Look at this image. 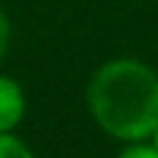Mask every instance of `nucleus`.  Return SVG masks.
<instances>
[{"instance_id": "obj_1", "label": "nucleus", "mask_w": 158, "mask_h": 158, "mask_svg": "<svg viewBox=\"0 0 158 158\" xmlns=\"http://www.w3.org/2000/svg\"><path fill=\"white\" fill-rule=\"evenodd\" d=\"M86 104L114 138L143 141L158 126V74L138 59H111L94 72Z\"/></svg>"}, {"instance_id": "obj_2", "label": "nucleus", "mask_w": 158, "mask_h": 158, "mask_svg": "<svg viewBox=\"0 0 158 158\" xmlns=\"http://www.w3.org/2000/svg\"><path fill=\"white\" fill-rule=\"evenodd\" d=\"M25 114V94L20 84L0 74V133L12 131Z\"/></svg>"}, {"instance_id": "obj_6", "label": "nucleus", "mask_w": 158, "mask_h": 158, "mask_svg": "<svg viewBox=\"0 0 158 158\" xmlns=\"http://www.w3.org/2000/svg\"><path fill=\"white\" fill-rule=\"evenodd\" d=\"M151 138H153V148H156V151H158V126H156V131H153V133H151Z\"/></svg>"}, {"instance_id": "obj_5", "label": "nucleus", "mask_w": 158, "mask_h": 158, "mask_svg": "<svg viewBox=\"0 0 158 158\" xmlns=\"http://www.w3.org/2000/svg\"><path fill=\"white\" fill-rule=\"evenodd\" d=\"M7 44H10V22H7L5 12L0 10V59L7 52Z\"/></svg>"}, {"instance_id": "obj_3", "label": "nucleus", "mask_w": 158, "mask_h": 158, "mask_svg": "<svg viewBox=\"0 0 158 158\" xmlns=\"http://www.w3.org/2000/svg\"><path fill=\"white\" fill-rule=\"evenodd\" d=\"M0 158H35V156L20 138H15L7 131V133H0Z\"/></svg>"}, {"instance_id": "obj_4", "label": "nucleus", "mask_w": 158, "mask_h": 158, "mask_svg": "<svg viewBox=\"0 0 158 158\" xmlns=\"http://www.w3.org/2000/svg\"><path fill=\"white\" fill-rule=\"evenodd\" d=\"M118 158H158V151L153 148V143H141V141H133V146H128Z\"/></svg>"}]
</instances>
